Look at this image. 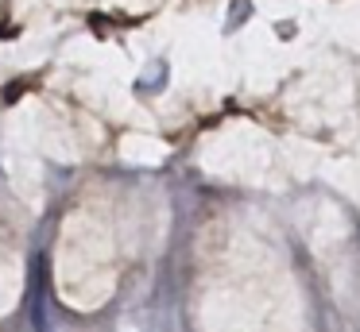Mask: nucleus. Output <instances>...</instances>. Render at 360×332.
<instances>
[{"mask_svg":"<svg viewBox=\"0 0 360 332\" xmlns=\"http://www.w3.org/2000/svg\"><path fill=\"white\" fill-rule=\"evenodd\" d=\"M43 301H47V259H35V270H32V324L35 332H47V309H43Z\"/></svg>","mask_w":360,"mask_h":332,"instance_id":"1","label":"nucleus"}]
</instances>
